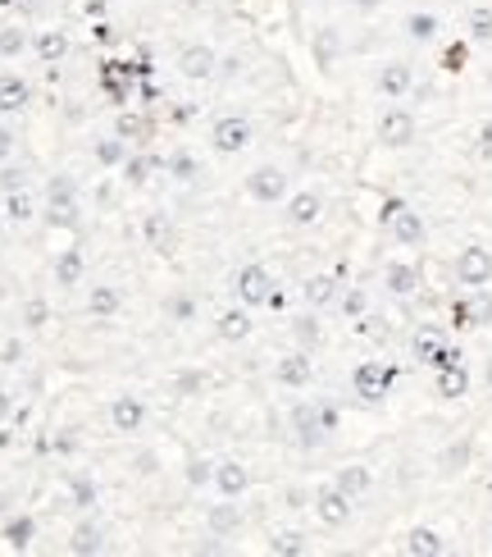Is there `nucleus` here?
Instances as JSON below:
<instances>
[{
	"mask_svg": "<svg viewBox=\"0 0 492 557\" xmlns=\"http://www.w3.org/2000/svg\"><path fill=\"white\" fill-rule=\"evenodd\" d=\"M10 411H15V393L0 384V420H10Z\"/></svg>",
	"mask_w": 492,
	"mask_h": 557,
	"instance_id": "58",
	"label": "nucleus"
},
{
	"mask_svg": "<svg viewBox=\"0 0 492 557\" xmlns=\"http://www.w3.org/2000/svg\"><path fill=\"white\" fill-rule=\"evenodd\" d=\"M401 28H406V37H410V42H419V46H424V42H437V28H442V24H437V15L415 10V15H406V24H401Z\"/></svg>",
	"mask_w": 492,
	"mask_h": 557,
	"instance_id": "41",
	"label": "nucleus"
},
{
	"mask_svg": "<svg viewBox=\"0 0 492 557\" xmlns=\"http://www.w3.org/2000/svg\"><path fill=\"white\" fill-rule=\"evenodd\" d=\"M292 439H296L301 448H319V443L328 439V430H324L319 416H315V402H296V407H292Z\"/></svg>",
	"mask_w": 492,
	"mask_h": 557,
	"instance_id": "21",
	"label": "nucleus"
},
{
	"mask_svg": "<svg viewBox=\"0 0 492 557\" xmlns=\"http://www.w3.org/2000/svg\"><path fill=\"white\" fill-rule=\"evenodd\" d=\"M55 448H60V452H74L78 439H74V434H55Z\"/></svg>",
	"mask_w": 492,
	"mask_h": 557,
	"instance_id": "59",
	"label": "nucleus"
},
{
	"mask_svg": "<svg viewBox=\"0 0 492 557\" xmlns=\"http://www.w3.org/2000/svg\"><path fill=\"white\" fill-rule=\"evenodd\" d=\"M156 169H160V156H151L146 147H137V151H128V160L119 165V178H124L128 187H146Z\"/></svg>",
	"mask_w": 492,
	"mask_h": 557,
	"instance_id": "28",
	"label": "nucleus"
},
{
	"mask_svg": "<svg viewBox=\"0 0 492 557\" xmlns=\"http://www.w3.org/2000/svg\"><path fill=\"white\" fill-rule=\"evenodd\" d=\"M19 320H24L28 334L46 329V325H51V302H46V298H28V302L19 307Z\"/></svg>",
	"mask_w": 492,
	"mask_h": 557,
	"instance_id": "45",
	"label": "nucleus"
},
{
	"mask_svg": "<svg viewBox=\"0 0 492 557\" xmlns=\"http://www.w3.org/2000/svg\"><path fill=\"white\" fill-rule=\"evenodd\" d=\"M456 278H460L465 289H487V284H492V251L478 247V242L460 247V256H456Z\"/></svg>",
	"mask_w": 492,
	"mask_h": 557,
	"instance_id": "9",
	"label": "nucleus"
},
{
	"mask_svg": "<svg viewBox=\"0 0 492 557\" xmlns=\"http://www.w3.org/2000/svg\"><path fill=\"white\" fill-rule=\"evenodd\" d=\"M133 471H137L142 480H151V475H160V457H156L151 448H142V452H133Z\"/></svg>",
	"mask_w": 492,
	"mask_h": 557,
	"instance_id": "53",
	"label": "nucleus"
},
{
	"mask_svg": "<svg viewBox=\"0 0 492 557\" xmlns=\"http://www.w3.org/2000/svg\"><path fill=\"white\" fill-rule=\"evenodd\" d=\"M0 210H5V219H10V224H33V219L42 215V206H37V197H33V187H19V192H5V197H0Z\"/></svg>",
	"mask_w": 492,
	"mask_h": 557,
	"instance_id": "31",
	"label": "nucleus"
},
{
	"mask_svg": "<svg viewBox=\"0 0 492 557\" xmlns=\"http://www.w3.org/2000/svg\"><path fill=\"white\" fill-rule=\"evenodd\" d=\"M310 507H315V516H319L328 530H342V525H351V516H356V498H346L337 484L315 489V493H310Z\"/></svg>",
	"mask_w": 492,
	"mask_h": 557,
	"instance_id": "7",
	"label": "nucleus"
},
{
	"mask_svg": "<svg viewBox=\"0 0 492 557\" xmlns=\"http://www.w3.org/2000/svg\"><path fill=\"white\" fill-rule=\"evenodd\" d=\"M269 293H274V274H269L260 260H246V265L233 274V302L260 311V307L269 302Z\"/></svg>",
	"mask_w": 492,
	"mask_h": 557,
	"instance_id": "3",
	"label": "nucleus"
},
{
	"mask_svg": "<svg viewBox=\"0 0 492 557\" xmlns=\"http://www.w3.org/2000/svg\"><path fill=\"white\" fill-rule=\"evenodd\" d=\"M187 10H210V0H183Z\"/></svg>",
	"mask_w": 492,
	"mask_h": 557,
	"instance_id": "60",
	"label": "nucleus"
},
{
	"mask_svg": "<svg viewBox=\"0 0 492 557\" xmlns=\"http://www.w3.org/2000/svg\"><path fill=\"white\" fill-rule=\"evenodd\" d=\"M319 215H324V197L315 187H296V192L283 197V224L310 228V224H319Z\"/></svg>",
	"mask_w": 492,
	"mask_h": 557,
	"instance_id": "13",
	"label": "nucleus"
},
{
	"mask_svg": "<svg viewBox=\"0 0 492 557\" xmlns=\"http://www.w3.org/2000/svg\"><path fill=\"white\" fill-rule=\"evenodd\" d=\"M42 219L60 233H78L83 228V206H78V178L74 174H51L46 178V206Z\"/></svg>",
	"mask_w": 492,
	"mask_h": 557,
	"instance_id": "1",
	"label": "nucleus"
},
{
	"mask_svg": "<svg viewBox=\"0 0 492 557\" xmlns=\"http://www.w3.org/2000/svg\"><path fill=\"white\" fill-rule=\"evenodd\" d=\"M269 375H274V384L278 389H310V380H315V366H310V352H301V348H292V352H283L274 366H269Z\"/></svg>",
	"mask_w": 492,
	"mask_h": 557,
	"instance_id": "11",
	"label": "nucleus"
},
{
	"mask_svg": "<svg viewBox=\"0 0 492 557\" xmlns=\"http://www.w3.org/2000/svg\"><path fill=\"white\" fill-rule=\"evenodd\" d=\"M337 311H342L346 320H360V316L369 311V298H365V289H360V284L342 289V293H337Z\"/></svg>",
	"mask_w": 492,
	"mask_h": 557,
	"instance_id": "48",
	"label": "nucleus"
},
{
	"mask_svg": "<svg viewBox=\"0 0 492 557\" xmlns=\"http://www.w3.org/2000/svg\"><path fill=\"white\" fill-rule=\"evenodd\" d=\"M105 548H110V539H105V530H101V525H92V521H83V525L69 534V552L92 557V552H105Z\"/></svg>",
	"mask_w": 492,
	"mask_h": 557,
	"instance_id": "38",
	"label": "nucleus"
},
{
	"mask_svg": "<svg viewBox=\"0 0 492 557\" xmlns=\"http://www.w3.org/2000/svg\"><path fill=\"white\" fill-rule=\"evenodd\" d=\"M206 525H210V534H219V539L237 534V530H242V507H237V498L210 502V511H206Z\"/></svg>",
	"mask_w": 492,
	"mask_h": 557,
	"instance_id": "30",
	"label": "nucleus"
},
{
	"mask_svg": "<svg viewBox=\"0 0 492 557\" xmlns=\"http://www.w3.org/2000/svg\"><path fill=\"white\" fill-rule=\"evenodd\" d=\"M406 552H415V557H442V552H447V543H442V534H437V530L415 525V530L406 534Z\"/></svg>",
	"mask_w": 492,
	"mask_h": 557,
	"instance_id": "39",
	"label": "nucleus"
},
{
	"mask_svg": "<svg viewBox=\"0 0 492 557\" xmlns=\"http://www.w3.org/2000/svg\"><path fill=\"white\" fill-rule=\"evenodd\" d=\"M124 311V289L110 284V278H96V284H87V316L92 320H119Z\"/></svg>",
	"mask_w": 492,
	"mask_h": 557,
	"instance_id": "18",
	"label": "nucleus"
},
{
	"mask_svg": "<svg viewBox=\"0 0 492 557\" xmlns=\"http://www.w3.org/2000/svg\"><path fill=\"white\" fill-rule=\"evenodd\" d=\"M215 493L219 498H246L251 493V466L237 457H219L215 461Z\"/></svg>",
	"mask_w": 492,
	"mask_h": 557,
	"instance_id": "17",
	"label": "nucleus"
},
{
	"mask_svg": "<svg viewBox=\"0 0 492 557\" xmlns=\"http://www.w3.org/2000/svg\"><path fill=\"white\" fill-rule=\"evenodd\" d=\"M28 357V343L19 339V334H10V339H0V366H19Z\"/></svg>",
	"mask_w": 492,
	"mask_h": 557,
	"instance_id": "50",
	"label": "nucleus"
},
{
	"mask_svg": "<svg viewBox=\"0 0 492 557\" xmlns=\"http://www.w3.org/2000/svg\"><path fill=\"white\" fill-rule=\"evenodd\" d=\"M0 539H5V548H15V552H28L33 539H37V521L33 516H10L5 530H0Z\"/></svg>",
	"mask_w": 492,
	"mask_h": 557,
	"instance_id": "37",
	"label": "nucleus"
},
{
	"mask_svg": "<svg viewBox=\"0 0 492 557\" xmlns=\"http://www.w3.org/2000/svg\"><path fill=\"white\" fill-rule=\"evenodd\" d=\"M115 133H119L128 147H146V142L156 137V124H151L146 115H137V110H124V115L115 119Z\"/></svg>",
	"mask_w": 492,
	"mask_h": 557,
	"instance_id": "33",
	"label": "nucleus"
},
{
	"mask_svg": "<svg viewBox=\"0 0 492 557\" xmlns=\"http://www.w3.org/2000/svg\"><path fill=\"white\" fill-rule=\"evenodd\" d=\"M206 389H210V375L201 366H183V370L169 375V393L174 398H201Z\"/></svg>",
	"mask_w": 492,
	"mask_h": 557,
	"instance_id": "36",
	"label": "nucleus"
},
{
	"mask_svg": "<svg viewBox=\"0 0 492 557\" xmlns=\"http://www.w3.org/2000/svg\"><path fill=\"white\" fill-rule=\"evenodd\" d=\"M33 183V169L28 165H0V197H5V192H19V187H28Z\"/></svg>",
	"mask_w": 492,
	"mask_h": 557,
	"instance_id": "49",
	"label": "nucleus"
},
{
	"mask_svg": "<svg viewBox=\"0 0 492 557\" xmlns=\"http://www.w3.org/2000/svg\"><path fill=\"white\" fill-rule=\"evenodd\" d=\"M383 224H387V233H392L397 247H419V242L428 238L419 210H410L406 201H387V206H383Z\"/></svg>",
	"mask_w": 492,
	"mask_h": 557,
	"instance_id": "5",
	"label": "nucleus"
},
{
	"mask_svg": "<svg viewBox=\"0 0 492 557\" xmlns=\"http://www.w3.org/2000/svg\"><path fill=\"white\" fill-rule=\"evenodd\" d=\"M337 293H342V284H337L333 274H310L306 284H301V298H306L310 311H328V307H337Z\"/></svg>",
	"mask_w": 492,
	"mask_h": 557,
	"instance_id": "24",
	"label": "nucleus"
},
{
	"mask_svg": "<svg viewBox=\"0 0 492 557\" xmlns=\"http://www.w3.org/2000/svg\"><path fill=\"white\" fill-rule=\"evenodd\" d=\"M465 461H469V439H456V443H447V448L437 452L442 475H460V471H465Z\"/></svg>",
	"mask_w": 492,
	"mask_h": 557,
	"instance_id": "47",
	"label": "nucleus"
},
{
	"mask_svg": "<svg viewBox=\"0 0 492 557\" xmlns=\"http://www.w3.org/2000/svg\"><path fill=\"white\" fill-rule=\"evenodd\" d=\"M351 389H356V398L360 402H383V393L392 389V366H383V361H360L356 366V375H351Z\"/></svg>",
	"mask_w": 492,
	"mask_h": 557,
	"instance_id": "14",
	"label": "nucleus"
},
{
	"mask_svg": "<svg viewBox=\"0 0 492 557\" xmlns=\"http://www.w3.org/2000/svg\"><path fill=\"white\" fill-rule=\"evenodd\" d=\"M28 51H33L28 28H19V24H5V28H0V60H19V56H28Z\"/></svg>",
	"mask_w": 492,
	"mask_h": 557,
	"instance_id": "40",
	"label": "nucleus"
},
{
	"mask_svg": "<svg viewBox=\"0 0 492 557\" xmlns=\"http://www.w3.org/2000/svg\"><path fill=\"white\" fill-rule=\"evenodd\" d=\"M5 224H10V219H5V210H0V233H5Z\"/></svg>",
	"mask_w": 492,
	"mask_h": 557,
	"instance_id": "61",
	"label": "nucleus"
},
{
	"mask_svg": "<svg viewBox=\"0 0 492 557\" xmlns=\"http://www.w3.org/2000/svg\"><path fill=\"white\" fill-rule=\"evenodd\" d=\"M378 142L387 147V151H401V147H410L415 142V115L406 110V106H387L383 115H378Z\"/></svg>",
	"mask_w": 492,
	"mask_h": 557,
	"instance_id": "10",
	"label": "nucleus"
},
{
	"mask_svg": "<svg viewBox=\"0 0 492 557\" xmlns=\"http://www.w3.org/2000/svg\"><path fill=\"white\" fill-rule=\"evenodd\" d=\"M110 430L133 439L137 430H146V402L137 393H115L110 398Z\"/></svg>",
	"mask_w": 492,
	"mask_h": 557,
	"instance_id": "15",
	"label": "nucleus"
},
{
	"mask_svg": "<svg viewBox=\"0 0 492 557\" xmlns=\"http://www.w3.org/2000/svg\"><path fill=\"white\" fill-rule=\"evenodd\" d=\"M487 380H492V366H487Z\"/></svg>",
	"mask_w": 492,
	"mask_h": 557,
	"instance_id": "63",
	"label": "nucleus"
},
{
	"mask_svg": "<svg viewBox=\"0 0 492 557\" xmlns=\"http://www.w3.org/2000/svg\"><path fill=\"white\" fill-rule=\"evenodd\" d=\"M160 169H165L174 183H196V178H201V156L187 151V147H178V151H169V156L160 160Z\"/></svg>",
	"mask_w": 492,
	"mask_h": 557,
	"instance_id": "32",
	"label": "nucleus"
},
{
	"mask_svg": "<svg viewBox=\"0 0 492 557\" xmlns=\"http://www.w3.org/2000/svg\"><path fill=\"white\" fill-rule=\"evenodd\" d=\"M346 5H351L356 15H378V10H383V0H346Z\"/></svg>",
	"mask_w": 492,
	"mask_h": 557,
	"instance_id": "57",
	"label": "nucleus"
},
{
	"mask_svg": "<svg viewBox=\"0 0 492 557\" xmlns=\"http://www.w3.org/2000/svg\"><path fill=\"white\" fill-rule=\"evenodd\" d=\"M283 502H287V507H306V502H310V489H306V484H287V489H283Z\"/></svg>",
	"mask_w": 492,
	"mask_h": 557,
	"instance_id": "55",
	"label": "nucleus"
},
{
	"mask_svg": "<svg viewBox=\"0 0 492 557\" xmlns=\"http://www.w3.org/2000/svg\"><path fill=\"white\" fill-rule=\"evenodd\" d=\"M333 484H337L346 498H365V493H369V484H374V471H369L365 461H346V466L333 475Z\"/></svg>",
	"mask_w": 492,
	"mask_h": 557,
	"instance_id": "34",
	"label": "nucleus"
},
{
	"mask_svg": "<svg viewBox=\"0 0 492 557\" xmlns=\"http://www.w3.org/2000/svg\"><path fill=\"white\" fill-rule=\"evenodd\" d=\"M342 56H346V37H342V28H333V24H319V28L310 33V60H315L324 74H333Z\"/></svg>",
	"mask_w": 492,
	"mask_h": 557,
	"instance_id": "16",
	"label": "nucleus"
},
{
	"mask_svg": "<svg viewBox=\"0 0 492 557\" xmlns=\"http://www.w3.org/2000/svg\"><path fill=\"white\" fill-rule=\"evenodd\" d=\"M128 151H133V147H128L119 133H105V137L92 142V160H96L101 169H119V165L128 160Z\"/></svg>",
	"mask_w": 492,
	"mask_h": 557,
	"instance_id": "35",
	"label": "nucleus"
},
{
	"mask_svg": "<svg viewBox=\"0 0 492 557\" xmlns=\"http://www.w3.org/2000/svg\"><path fill=\"white\" fill-rule=\"evenodd\" d=\"M474 151H478L483 160H492V119L478 124V133H474Z\"/></svg>",
	"mask_w": 492,
	"mask_h": 557,
	"instance_id": "54",
	"label": "nucleus"
},
{
	"mask_svg": "<svg viewBox=\"0 0 492 557\" xmlns=\"http://www.w3.org/2000/svg\"><path fill=\"white\" fill-rule=\"evenodd\" d=\"M51 274H55L60 289H83V284H87V256H83V247H65V251L55 256Z\"/></svg>",
	"mask_w": 492,
	"mask_h": 557,
	"instance_id": "20",
	"label": "nucleus"
},
{
	"mask_svg": "<svg viewBox=\"0 0 492 557\" xmlns=\"http://www.w3.org/2000/svg\"><path fill=\"white\" fill-rule=\"evenodd\" d=\"M287 334H292V343H296L301 352H315V348L324 343V320H319L315 311H301V316L287 320Z\"/></svg>",
	"mask_w": 492,
	"mask_h": 557,
	"instance_id": "29",
	"label": "nucleus"
},
{
	"mask_svg": "<svg viewBox=\"0 0 492 557\" xmlns=\"http://www.w3.org/2000/svg\"><path fill=\"white\" fill-rule=\"evenodd\" d=\"M178 74H183L187 83H210V78L219 74V51H215L210 42H187V46L178 51Z\"/></svg>",
	"mask_w": 492,
	"mask_h": 557,
	"instance_id": "8",
	"label": "nucleus"
},
{
	"mask_svg": "<svg viewBox=\"0 0 492 557\" xmlns=\"http://www.w3.org/2000/svg\"><path fill=\"white\" fill-rule=\"evenodd\" d=\"M251 329H256V320H251V307H242V302H233V307H224V311L215 316V334H219L224 343H246Z\"/></svg>",
	"mask_w": 492,
	"mask_h": 557,
	"instance_id": "19",
	"label": "nucleus"
},
{
	"mask_svg": "<svg viewBox=\"0 0 492 557\" xmlns=\"http://www.w3.org/2000/svg\"><path fill=\"white\" fill-rule=\"evenodd\" d=\"M315 416H319V425H324L328 434L342 425V411H337V402H328V398H315Z\"/></svg>",
	"mask_w": 492,
	"mask_h": 557,
	"instance_id": "52",
	"label": "nucleus"
},
{
	"mask_svg": "<svg viewBox=\"0 0 492 557\" xmlns=\"http://www.w3.org/2000/svg\"><path fill=\"white\" fill-rule=\"evenodd\" d=\"M251 142H256V128L246 115H219L210 124V151H219V156H242Z\"/></svg>",
	"mask_w": 492,
	"mask_h": 557,
	"instance_id": "4",
	"label": "nucleus"
},
{
	"mask_svg": "<svg viewBox=\"0 0 492 557\" xmlns=\"http://www.w3.org/2000/svg\"><path fill=\"white\" fill-rule=\"evenodd\" d=\"M65 489H69V502H74V507H83V511L101 502V489H96V480H92V475H69V480H65Z\"/></svg>",
	"mask_w": 492,
	"mask_h": 557,
	"instance_id": "43",
	"label": "nucleus"
},
{
	"mask_svg": "<svg viewBox=\"0 0 492 557\" xmlns=\"http://www.w3.org/2000/svg\"><path fill=\"white\" fill-rule=\"evenodd\" d=\"M374 87H378L383 101H406L415 92V69L406 60H383L378 74H374Z\"/></svg>",
	"mask_w": 492,
	"mask_h": 557,
	"instance_id": "12",
	"label": "nucleus"
},
{
	"mask_svg": "<svg viewBox=\"0 0 492 557\" xmlns=\"http://www.w3.org/2000/svg\"><path fill=\"white\" fill-rule=\"evenodd\" d=\"M10 151H15V133H10L5 124H0V165L10 160Z\"/></svg>",
	"mask_w": 492,
	"mask_h": 557,
	"instance_id": "56",
	"label": "nucleus"
},
{
	"mask_svg": "<svg viewBox=\"0 0 492 557\" xmlns=\"http://www.w3.org/2000/svg\"><path fill=\"white\" fill-rule=\"evenodd\" d=\"M28 101H33L28 78H19L15 69L0 74V115H24V110H28Z\"/></svg>",
	"mask_w": 492,
	"mask_h": 557,
	"instance_id": "23",
	"label": "nucleus"
},
{
	"mask_svg": "<svg viewBox=\"0 0 492 557\" xmlns=\"http://www.w3.org/2000/svg\"><path fill=\"white\" fill-rule=\"evenodd\" d=\"M383 289H387L392 298H415V293H419V265H415V260H387Z\"/></svg>",
	"mask_w": 492,
	"mask_h": 557,
	"instance_id": "22",
	"label": "nucleus"
},
{
	"mask_svg": "<svg viewBox=\"0 0 492 557\" xmlns=\"http://www.w3.org/2000/svg\"><path fill=\"white\" fill-rule=\"evenodd\" d=\"M465 33H469V42H492V5H474L469 15H465Z\"/></svg>",
	"mask_w": 492,
	"mask_h": 557,
	"instance_id": "46",
	"label": "nucleus"
},
{
	"mask_svg": "<svg viewBox=\"0 0 492 557\" xmlns=\"http://www.w3.org/2000/svg\"><path fill=\"white\" fill-rule=\"evenodd\" d=\"M33 56H37L42 65H60V60L69 56V33H65V28H37V33H33Z\"/></svg>",
	"mask_w": 492,
	"mask_h": 557,
	"instance_id": "27",
	"label": "nucleus"
},
{
	"mask_svg": "<svg viewBox=\"0 0 492 557\" xmlns=\"http://www.w3.org/2000/svg\"><path fill=\"white\" fill-rule=\"evenodd\" d=\"M183 480H187L192 489H210V484H215V461L201 457V452H192V457L183 461Z\"/></svg>",
	"mask_w": 492,
	"mask_h": 557,
	"instance_id": "44",
	"label": "nucleus"
},
{
	"mask_svg": "<svg viewBox=\"0 0 492 557\" xmlns=\"http://www.w3.org/2000/svg\"><path fill=\"white\" fill-rule=\"evenodd\" d=\"M160 316L174 320V325H192V320L201 316V302H196V293H187V289H169V293L160 298Z\"/></svg>",
	"mask_w": 492,
	"mask_h": 557,
	"instance_id": "25",
	"label": "nucleus"
},
{
	"mask_svg": "<svg viewBox=\"0 0 492 557\" xmlns=\"http://www.w3.org/2000/svg\"><path fill=\"white\" fill-rule=\"evenodd\" d=\"M142 242H146L156 256H165V260L178 256V242H183V238H178L174 215H169V210H146V215H142Z\"/></svg>",
	"mask_w": 492,
	"mask_h": 557,
	"instance_id": "6",
	"label": "nucleus"
},
{
	"mask_svg": "<svg viewBox=\"0 0 492 557\" xmlns=\"http://www.w3.org/2000/svg\"><path fill=\"white\" fill-rule=\"evenodd\" d=\"M242 192H246L256 206H283V197L292 192V174H287L283 165L265 160V165H256V169L242 178Z\"/></svg>",
	"mask_w": 492,
	"mask_h": 557,
	"instance_id": "2",
	"label": "nucleus"
},
{
	"mask_svg": "<svg viewBox=\"0 0 492 557\" xmlns=\"http://www.w3.org/2000/svg\"><path fill=\"white\" fill-rule=\"evenodd\" d=\"M269 552H287V557H292V552H306V539H301L296 530H278V534L269 539Z\"/></svg>",
	"mask_w": 492,
	"mask_h": 557,
	"instance_id": "51",
	"label": "nucleus"
},
{
	"mask_svg": "<svg viewBox=\"0 0 492 557\" xmlns=\"http://www.w3.org/2000/svg\"><path fill=\"white\" fill-rule=\"evenodd\" d=\"M437 393H442V398H465V393H469V375H465L460 361H451V366L437 370Z\"/></svg>",
	"mask_w": 492,
	"mask_h": 557,
	"instance_id": "42",
	"label": "nucleus"
},
{
	"mask_svg": "<svg viewBox=\"0 0 492 557\" xmlns=\"http://www.w3.org/2000/svg\"><path fill=\"white\" fill-rule=\"evenodd\" d=\"M487 87H492V65H487Z\"/></svg>",
	"mask_w": 492,
	"mask_h": 557,
	"instance_id": "62",
	"label": "nucleus"
},
{
	"mask_svg": "<svg viewBox=\"0 0 492 557\" xmlns=\"http://www.w3.org/2000/svg\"><path fill=\"white\" fill-rule=\"evenodd\" d=\"M456 320L460 325H492V293L487 289H465V298L456 302Z\"/></svg>",
	"mask_w": 492,
	"mask_h": 557,
	"instance_id": "26",
	"label": "nucleus"
}]
</instances>
